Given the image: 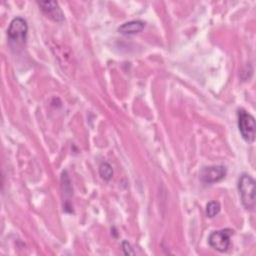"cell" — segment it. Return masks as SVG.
<instances>
[{"mask_svg":"<svg viewBox=\"0 0 256 256\" xmlns=\"http://www.w3.org/2000/svg\"><path fill=\"white\" fill-rule=\"evenodd\" d=\"M38 5L42 12L51 20L56 22H61L64 20V14L56 1L38 2Z\"/></svg>","mask_w":256,"mask_h":256,"instance_id":"8992f818","label":"cell"},{"mask_svg":"<svg viewBox=\"0 0 256 256\" xmlns=\"http://www.w3.org/2000/svg\"><path fill=\"white\" fill-rule=\"evenodd\" d=\"M227 169L222 165L205 166L200 171V180L205 184H213L225 178Z\"/></svg>","mask_w":256,"mask_h":256,"instance_id":"5b68a950","label":"cell"},{"mask_svg":"<svg viewBox=\"0 0 256 256\" xmlns=\"http://www.w3.org/2000/svg\"><path fill=\"white\" fill-rule=\"evenodd\" d=\"M28 32V25L25 19L22 17H15L9 24L7 29L8 38L18 44H23L26 42Z\"/></svg>","mask_w":256,"mask_h":256,"instance_id":"277c9868","label":"cell"},{"mask_svg":"<svg viewBox=\"0 0 256 256\" xmlns=\"http://www.w3.org/2000/svg\"><path fill=\"white\" fill-rule=\"evenodd\" d=\"M122 250H123L125 255H134L135 254L132 246L130 245V243L128 241H123L122 242Z\"/></svg>","mask_w":256,"mask_h":256,"instance_id":"30bf717a","label":"cell"},{"mask_svg":"<svg viewBox=\"0 0 256 256\" xmlns=\"http://www.w3.org/2000/svg\"><path fill=\"white\" fill-rule=\"evenodd\" d=\"M145 27V22L141 20H132L123 23L118 27V32L123 35H133L141 32Z\"/></svg>","mask_w":256,"mask_h":256,"instance_id":"52a82bcc","label":"cell"},{"mask_svg":"<svg viewBox=\"0 0 256 256\" xmlns=\"http://www.w3.org/2000/svg\"><path fill=\"white\" fill-rule=\"evenodd\" d=\"M233 234L234 230L230 228L213 231L208 237V243L213 249L219 252H226L231 246L230 238Z\"/></svg>","mask_w":256,"mask_h":256,"instance_id":"3957f363","label":"cell"},{"mask_svg":"<svg viewBox=\"0 0 256 256\" xmlns=\"http://www.w3.org/2000/svg\"><path fill=\"white\" fill-rule=\"evenodd\" d=\"M221 206L217 201H211L206 205V215L209 218L215 217L220 212Z\"/></svg>","mask_w":256,"mask_h":256,"instance_id":"9c48e42d","label":"cell"},{"mask_svg":"<svg viewBox=\"0 0 256 256\" xmlns=\"http://www.w3.org/2000/svg\"><path fill=\"white\" fill-rule=\"evenodd\" d=\"M238 191L243 206L250 211L255 208V180L247 173L241 174L238 179Z\"/></svg>","mask_w":256,"mask_h":256,"instance_id":"6da1fadb","label":"cell"},{"mask_svg":"<svg viewBox=\"0 0 256 256\" xmlns=\"http://www.w3.org/2000/svg\"><path fill=\"white\" fill-rule=\"evenodd\" d=\"M237 119L238 129L242 138L248 143L254 142L256 135L255 118L249 112L241 108L237 111Z\"/></svg>","mask_w":256,"mask_h":256,"instance_id":"7a4b0ae2","label":"cell"},{"mask_svg":"<svg viewBox=\"0 0 256 256\" xmlns=\"http://www.w3.org/2000/svg\"><path fill=\"white\" fill-rule=\"evenodd\" d=\"M99 175L101 176L102 179H104L106 181H109L113 176L112 166L107 162L101 163L100 166H99Z\"/></svg>","mask_w":256,"mask_h":256,"instance_id":"ba28073f","label":"cell"}]
</instances>
